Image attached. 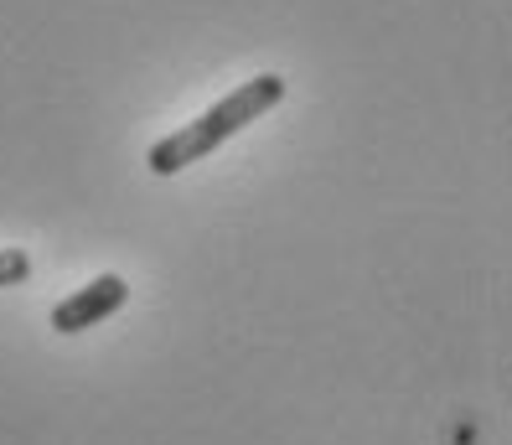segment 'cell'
I'll list each match as a JSON object with an SVG mask.
<instances>
[{
    "instance_id": "cell-1",
    "label": "cell",
    "mask_w": 512,
    "mask_h": 445,
    "mask_svg": "<svg viewBox=\"0 0 512 445\" xmlns=\"http://www.w3.org/2000/svg\"><path fill=\"white\" fill-rule=\"evenodd\" d=\"M285 88H290V83H285L280 73H259V78H249V83H238L233 94H223L218 104H207L197 120H187L182 130H171V135H161V140L145 151V166L156 171V176H176V171L207 161L223 140L244 135L254 120H264V114L285 99Z\"/></svg>"
},
{
    "instance_id": "cell-2",
    "label": "cell",
    "mask_w": 512,
    "mask_h": 445,
    "mask_svg": "<svg viewBox=\"0 0 512 445\" xmlns=\"http://www.w3.org/2000/svg\"><path fill=\"white\" fill-rule=\"evenodd\" d=\"M125 301H130V285H125V275H94L83 290H73L63 306H52V326H57L63 337L88 332V326H99L104 316H114Z\"/></svg>"
},
{
    "instance_id": "cell-3",
    "label": "cell",
    "mask_w": 512,
    "mask_h": 445,
    "mask_svg": "<svg viewBox=\"0 0 512 445\" xmlns=\"http://www.w3.org/2000/svg\"><path fill=\"white\" fill-rule=\"evenodd\" d=\"M32 280V254L26 249H0V290Z\"/></svg>"
}]
</instances>
